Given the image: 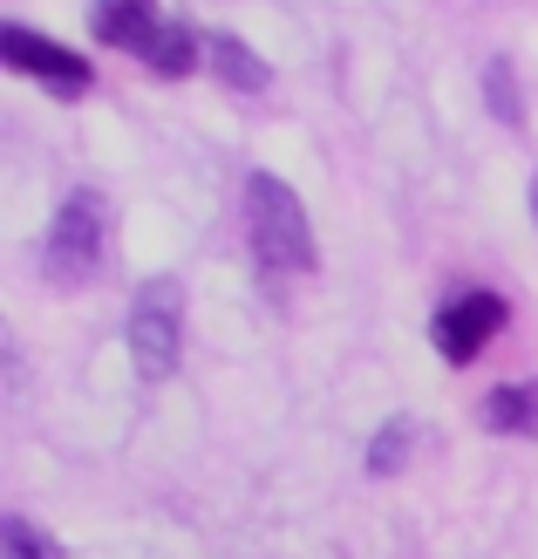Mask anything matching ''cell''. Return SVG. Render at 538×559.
I'll return each mask as SVG.
<instances>
[{"instance_id":"obj_5","label":"cell","mask_w":538,"mask_h":559,"mask_svg":"<svg viewBox=\"0 0 538 559\" xmlns=\"http://www.w3.org/2000/svg\"><path fill=\"white\" fill-rule=\"evenodd\" d=\"M498 328H504V300L485 294V287H470V294H457V300H443V307H437L430 342H437L443 361H457V369H464V361H477V348H485Z\"/></svg>"},{"instance_id":"obj_13","label":"cell","mask_w":538,"mask_h":559,"mask_svg":"<svg viewBox=\"0 0 538 559\" xmlns=\"http://www.w3.org/2000/svg\"><path fill=\"white\" fill-rule=\"evenodd\" d=\"M531 226H538V178H531Z\"/></svg>"},{"instance_id":"obj_3","label":"cell","mask_w":538,"mask_h":559,"mask_svg":"<svg viewBox=\"0 0 538 559\" xmlns=\"http://www.w3.org/2000/svg\"><path fill=\"white\" fill-rule=\"evenodd\" d=\"M178 342H184V287L178 280H144L130 300V355L136 376L164 382L178 369Z\"/></svg>"},{"instance_id":"obj_1","label":"cell","mask_w":538,"mask_h":559,"mask_svg":"<svg viewBox=\"0 0 538 559\" xmlns=\"http://www.w3.org/2000/svg\"><path fill=\"white\" fill-rule=\"evenodd\" d=\"M246 226H252V246H260L266 266H287V273L314 266V233H307V212L287 178H273V171L246 178Z\"/></svg>"},{"instance_id":"obj_6","label":"cell","mask_w":538,"mask_h":559,"mask_svg":"<svg viewBox=\"0 0 538 559\" xmlns=\"http://www.w3.org/2000/svg\"><path fill=\"white\" fill-rule=\"evenodd\" d=\"M89 27L109 41V48H130V55H151V41H157V0H96V14H89Z\"/></svg>"},{"instance_id":"obj_2","label":"cell","mask_w":538,"mask_h":559,"mask_svg":"<svg viewBox=\"0 0 538 559\" xmlns=\"http://www.w3.org/2000/svg\"><path fill=\"white\" fill-rule=\"evenodd\" d=\"M103 246H109V212H103V191H69L62 212H55V226H48L41 273L55 280V287H82V280H96Z\"/></svg>"},{"instance_id":"obj_9","label":"cell","mask_w":538,"mask_h":559,"mask_svg":"<svg viewBox=\"0 0 538 559\" xmlns=\"http://www.w3.org/2000/svg\"><path fill=\"white\" fill-rule=\"evenodd\" d=\"M144 62H151L157 75H191V69H198V41H191V27H184V21H164Z\"/></svg>"},{"instance_id":"obj_10","label":"cell","mask_w":538,"mask_h":559,"mask_svg":"<svg viewBox=\"0 0 538 559\" xmlns=\"http://www.w3.org/2000/svg\"><path fill=\"white\" fill-rule=\"evenodd\" d=\"M485 103H491V117L498 123H525V103H518V75H512V62H491L485 69Z\"/></svg>"},{"instance_id":"obj_11","label":"cell","mask_w":538,"mask_h":559,"mask_svg":"<svg viewBox=\"0 0 538 559\" xmlns=\"http://www.w3.org/2000/svg\"><path fill=\"white\" fill-rule=\"evenodd\" d=\"M409 443H416V424H409V416H395V424H388L375 443H368V471H375V478H388V471H403Z\"/></svg>"},{"instance_id":"obj_8","label":"cell","mask_w":538,"mask_h":559,"mask_svg":"<svg viewBox=\"0 0 538 559\" xmlns=\"http://www.w3.org/2000/svg\"><path fill=\"white\" fill-rule=\"evenodd\" d=\"M212 75L225 82V90H239V96H260L266 82H273V69H266L239 35H212Z\"/></svg>"},{"instance_id":"obj_12","label":"cell","mask_w":538,"mask_h":559,"mask_svg":"<svg viewBox=\"0 0 538 559\" xmlns=\"http://www.w3.org/2000/svg\"><path fill=\"white\" fill-rule=\"evenodd\" d=\"M0 552H8V559H55V546L27 519H0Z\"/></svg>"},{"instance_id":"obj_4","label":"cell","mask_w":538,"mask_h":559,"mask_svg":"<svg viewBox=\"0 0 538 559\" xmlns=\"http://www.w3.org/2000/svg\"><path fill=\"white\" fill-rule=\"evenodd\" d=\"M0 62H8L14 75H35V82H48L55 96H82V90H89V62H82L75 48H55V41H41L35 27H21V21H8V27H0Z\"/></svg>"},{"instance_id":"obj_7","label":"cell","mask_w":538,"mask_h":559,"mask_svg":"<svg viewBox=\"0 0 538 559\" xmlns=\"http://www.w3.org/2000/svg\"><path fill=\"white\" fill-rule=\"evenodd\" d=\"M477 424L491 437H538V382H512V389H491L477 403Z\"/></svg>"}]
</instances>
